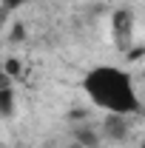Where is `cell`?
Instances as JSON below:
<instances>
[{
    "mask_svg": "<svg viewBox=\"0 0 145 148\" xmlns=\"http://www.w3.org/2000/svg\"><path fill=\"white\" fill-rule=\"evenodd\" d=\"M111 37L122 49L134 40V12L131 9H117L111 14Z\"/></svg>",
    "mask_w": 145,
    "mask_h": 148,
    "instance_id": "7a4b0ae2",
    "label": "cell"
},
{
    "mask_svg": "<svg viewBox=\"0 0 145 148\" xmlns=\"http://www.w3.org/2000/svg\"><path fill=\"white\" fill-rule=\"evenodd\" d=\"M83 91L105 114L134 117L142 108L131 74L120 66H94V69H88L85 77H83Z\"/></svg>",
    "mask_w": 145,
    "mask_h": 148,
    "instance_id": "6da1fadb",
    "label": "cell"
},
{
    "mask_svg": "<svg viewBox=\"0 0 145 148\" xmlns=\"http://www.w3.org/2000/svg\"><path fill=\"white\" fill-rule=\"evenodd\" d=\"M23 34H26V32H23V26H14V32H12V40H23Z\"/></svg>",
    "mask_w": 145,
    "mask_h": 148,
    "instance_id": "52a82bcc",
    "label": "cell"
},
{
    "mask_svg": "<svg viewBox=\"0 0 145 148\" xmlns=\"http://www.w3.org/2000/svg\"><path fill=\"white\" fill-rule=\"evenodd\" d=\"M128 134V117H117V114H105V120L100 123V137L108 143H120Z\"/></svg>",
    "mask_w": 145,
    "mask_h": 148,
    "instance_id": "3957f363",
    "label": "cell"
},
{
    "mask_svg": "<svg viewBox=\"0 0 145 148\" xmlns=\"http://www.w3.org/2000/svg\"><path fill=\"white\" fill-rule=\"evenodd\" d=\"M3 71L9 77V83H14L17 77H23V63L14 60V57H3Z\"/></svg>",
    "mask_w": 145,
    "mask_h": 148,
    "instance_id": "5b68a950",
    "label": "cell"
},
{
    "mask_svg": "<svg viewBox=\"0 0 145 148\" xmlns=\"http://www.w3.org/2000/svg\"><path fill=\"white\" fill-rule=\"evenodd\" d=\"M26 3H31V0H3V9H6V12H14L20 6H26Z\"/></svg>",
    "mask_w": 145,
    "mask_h": 148,
    "instance_id": "8992f818",
    "label": "cell"
},
{
    "mask_svg": "<svg viewBox=\"0 0 145 148\" xmlns=\"http://www.w3.org/2000/svg\"><path fill=\"white\" fill-rule=\"evenodd\" d=\"M68 148H85V145H80V143H71V145H68Z\"/></svg>",
    "mask_w": 145,
    "mask_h": 148,
    "instance_id": "9c48e42d",
    "label": "cell"
},
{
    "mask_svg": "<svg viewBox=\"0 0 145 148\" xmlns=\"http://www.w3.org/2000/svg\"><path fill=\"white\" fill-rule=\"evenodd\" d=\"M17 114V97H14V86L6 83L0 86V117L3 120H12Z\"/></svg>",
    "mask_w": 145,
    "mask_h": 148,
    "instance_id": "277c9868",
    "label": "cell"
},
{
    "mask_svg": "<svg viewBox=\"0 0 145 148\" xmlns=\"http://www.w3.org/2000/svg\"><path fill=\"white\" fill-rule=\"evenodd\" d=\"M9 83V77H6V71H3V57H0V86H6Z\"/></svg>",
    "mask_w": 145,
    "mask_h": 148,
    "instance_id": "ba28073f",
    "label": "cell"
},
{
    "mask_svg": "<svg viewBox=\"0 0 145 148\" xmlns=\"http://www.w3.org/2000/svg\"><path fill=\"white\" fill-rule=\"evenodd\" d=\"M140 148H145V140H142V143H140Z\"/></svg>",
    "mask_w": 145,
    "mask_h": 148,
    "instance_id": "30bf717a",
    "label": "cell"
}]
</instances>
